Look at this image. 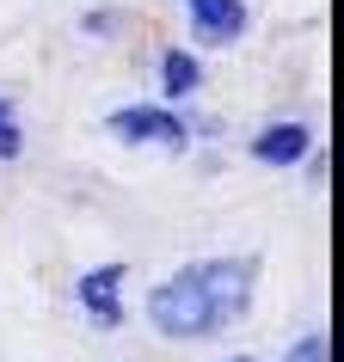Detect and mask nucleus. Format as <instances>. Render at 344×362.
Here are the masks:
<instances>
[{
    "label": "nucleus",
    "instance_id": "obj_1",
    "mask_svg": "<svg viewBox=\"0 0 344 362\" xmlns=\"http://www.w3.org/2000/svg\"><path fill=\"white\" fill-rule=\"evenodd\" d=\"M252 301V258H203L148 288V325L172 344H203L228 332Z\"/></svg>",
    "mask_w": 344,
    "mask_h": 362
},
{
    "label": "nucleus",
    "instance_id": "obj_2",
    "mask_svg": "<svg viewBox=\"0 0 344 362\" xmlns=\"http://www.w3.org/2000/svg\"><path fill=\"white\" fill-rule=\"evenodd\" d=\"M105 129H111L117 141H142V148H185V141H191V129H185L166 105H123V111L105 117Z\"/></svg>",
    "mask_w": 344,
    "mask_h": 362
},
{
    "label": "nucleus",
    "instance_id": "obj_3",
    "mask_svg": "<svg viewBox=\"0 0 344 362\" xmlns=\"http://www.w3.org/2000/svg\"><path fill=\"white\" fill-rule=\"evenodd\" d=\"M185 13H191V37L222 49L246 31V0H185Z\"/></svg>",
    "mask_w": 344,
    "mask_h": 362
},
{
    "label": "nucleus",
    "instance_id": "obj_4",
    "mask_svg": "<svg viewBox=\"0 0 344 362\" xmlns=\"http://www.w3.org/2000/svg\"><path fill=\"white\" fill-rule=\"evenodd\" d=\"M307 148H314L307 123H265V129L252 135V160L258 166H302Z\"/></svg>",
    "mask_w": 344,
    "mask_h": 362
},
{
    "label": "nucleus",
    "instance_id": "obj_5",
    "mask_svg": "<svg viewBox=\"0 0 344 362\" xmlns=\"http://www.w3.org/2000/svg\"><path fill=\"white\" fill-rule=\"evenodd\" d=\"M117 283H123V264H98V270H86L80 276V307H86V320L93 325H117L123 320V307H117Z\"/></svg>",
    "mask_w": 344,
    "mask_h": 362
},
{
    "label": "nucleus",
    "instance_id": "obj_6",
    "mask_svg": "<svg viewBox=\"0 0 344 362\" xmlns=\"http://www.w3.org/2000/svg\"><path fill=\"white\" fill-rule=\"evenodd\" d=\"M197 86H203V68H197V56H185V49H166V56H160V93H166V98H191Z\"/></svg>",
    "mask_w": 344,
    "mask_h": 362
},
{
    "label": "nucleus",
    "instance_id": "obj_7",
    "mask_svg": "<svg viewBox=\"0 0 344 362\" xmlns=\"http://www.w3.org/2000/svg\"><path fill=\"white\" fill-rule=\"evenodd\" d=\"M19 153H25L19 111H13V98H0V160H19Z\"/></svg>",
    "mask_w": 344,
    "mask_h": 362
},
{
    "label": "nucleus",
    "instance_id": "obj_8",
    "mask_svg": "<svg viewBox=\"0 0 344 362\" xmlns=\"http://www.w3.org/2000/svg\"><path fill=\"white\" fill-rule=\"evenodd\" d=\"M283 362H332V338L326 332H307V338H295L283 350Z\"/></svg>",
    "mask_w": 344,
    "mask_h": 362
},
{
    "label": "nucleus",
    "instance_id": "obj_9",
    "mask_svg": "<svg viewBox=\"0 0 344 362\" xmlns=\"http://www.w3.org/2000/svg\"><path fill=\"white\" fill-rule=\"evenodd\" d=\"M228 362H252V356H228Z\"/></svg>",
    "mask_w": 344,
    "mask_h": 362
}]
</instances>
